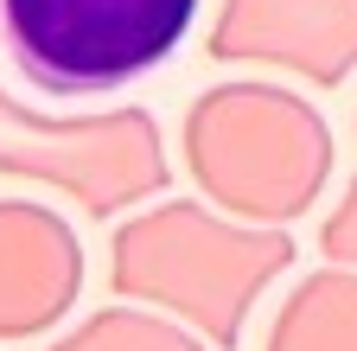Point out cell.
Masks as SVG:
<instances>
[{
	"mask_svg": "<svg viewBox=\"0 0 357 351\" xmlns=\"http://www.w3.org/2000/svg\"><path fill=\"white\" fill-rule=\"evenodd\" d=\"M204 0H0V45L52 103L115 96L160 70Z\"/></svg>",
	"mask_w": 357,
	"mask_h": 351,
	"instance_id": "obj_1",
	"label": "cell"
}]
</instances>
